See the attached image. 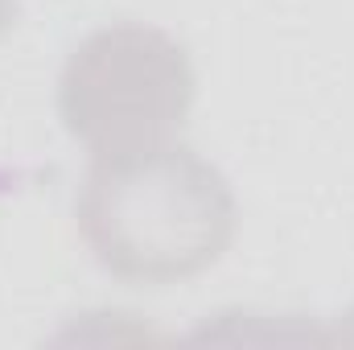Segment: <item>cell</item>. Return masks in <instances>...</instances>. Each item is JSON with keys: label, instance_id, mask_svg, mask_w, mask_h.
I'll return each instance as SVG.
<instances>
[{"label": "cell", "instance_id": "3", "mask_svg": "<svg viewBox=\"0 0 354 350\" xmlns=\"http://www.w3.org/2000/svg\"><path fill=\"white\" fill-rule=\"evenodd\" d=\"M12 21H17V0H0V37L12 29Z\"/></svg>", "mask_w": 354, "mask_h": 350}, {"label": "cell", "instance_id": "1", "mask_svg": "<svg viewBox=\"0 0 354 350\" xmlns=\"http://www.w3.org/2000/svg\"><path fill=\"white\" fill-rule=\"evenodd\" d=\"M75 227L111 280L165 288L227 256L239 202L227 174L189 145L87 161Z\"/></svg>", "mask_w": 354, "mask_h": 350}, {"label": "cell", "instance_id": "2", "mask_svg": "<svg viewBox=\"0 0 354 350\" xmlns=\"http://www.w3.org/2000/svg\"><path fill=\"white\" fill-rule=\"evenodd\" d=\"M198 75L174 33L115 21L87 33L58 71V120L91 161L174 145L189 120Z\"/></svg>", "mask_w": 354, "mask_h": 350}, {"label": "cell", "instance_id": "4", "mask_svg": "<svg viewBox=\"0 0 354 350\" xmlns=\"http://www.w3.org/2000/svg\"><path fill=\"white\" fill-rule=\"evenodd\" d=\"M338 338L342 342H354V305L342 313V326H338Z\"/></svg>", "mask_w": 354, "mask_h": 350}]
</instances>
